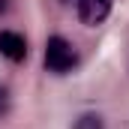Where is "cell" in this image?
Wrapping results in <instances>:
<instances>
[{"instance_id": "cell-1", "label": "cell", "mask_w": 129, "mask_h": 129, "mask_svg": "<svg viewBox=\"0 0 129 129\" xmlns=\"http://www.w3.org/2000/svg\"><path fill=\"white\" fill-rule=\"evenodd\" d=\"M75 66V48L66 42L63 36H51L45 45V69L54 75H63Z\"/></svg>"}, {"instance_id": "cell-2", "label": "cell", "mask_w": 129, "mask_h": 129, "mask_svg": "<svg viewBox=\"0 0 129 129\" xmlns=\"http://www.w3.org/2000/svg\"><path fill=\"white\" fill-rule=\"evenodd\" d=\"M108 12H111V0H78V18L87 27L102 24L108 18Z\"/></svg>"}, {"instance_id": "cell-3", "label": "cell", "mask_w": 129, "mask_h": 129, "mask_svg": "<svg viewBox=\"0 0 129 129\" xmlns=\"http://www.w3.org/2000/svg\"><path fill=\"white\" fill-rule=\"evenodd\" d=\"M0 54L3 57H9V60H24L27 57V42H24V36L15 30H3L0 33Z\"/></svg>"}, {"instance_id": "cell-4", "label": "cell", "mask_w": 129, "mask_h": 129, "mask_svg": "<svg viewBox=\"0 0 129 129\" xmlns=\"http://www.w3.org/2000/svg\"><path fill=\"white\" fill-rule=\"evenodd\" d=\"M72 129H105V123H102V117H99V114L87 111V114H81V117L72 123Z\"/></svg>"}, {"instance_id": "cell-5", "label": "cell", "mask_w": 129, "mask_h": 129, "mask_svg": "<svg viewBox=\"0 0 129 129\" xmlns=\"http://www.w3.org/2000/svg\"><path fill=\"white\" fill-rule=\"evenodd\" d=\"M6 108H9V90L0 87V114H6Z\"/></svg>"}, {"instance_id": "cell-6", "label": "cell", "mask_w": 129, "mask_h": 129, "mask_svg": "<svg viewBox=\"0 0 129 129\" xmlns=\"http://www.w3.org/2000/svg\"><path fill=\"white\" fill-rule=\"evenodd\" d=\"M6 6H9V3H6V0H0V12H6Z\"/></svg>"}, {"instance_id": "cell-7", "label": "cell", "mask_w": 129, "mask_h": 129, "mask_svg": "<svg viewBox=\"0 0 129 129\" xmlns=\"http://www.w3.org/2000/svg\"><path fill=\"white\" fill-rule=\"evenodd\" d=\"M63 3H78V0H63Z\"/></svg>"}]
</instances>
